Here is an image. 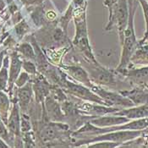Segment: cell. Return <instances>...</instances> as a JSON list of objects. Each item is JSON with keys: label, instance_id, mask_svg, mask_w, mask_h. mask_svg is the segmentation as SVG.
Returning a JSON list of instances; mask_svg holds the SVG:
<instances>
[{"label": "cell", "instance_id": "1", "mask_svg": "<svg viewBox=\"0 0 148 148\" xmlns=\"http://www.w3.org/2000/svg\"><path fill=\"white\" fill-rule=\"evenodd\" d=\"M143 130H118V131H112L108 132L105 134H101L98 136H91V138L80 140L75 142L74 146L78 147L84 144H90L99 141H114V142H119L123 144V142H126L129 140H133L138 137L141 136Z\"/></svg>", "mask_w": 148, "mask_h": 148}, {"label": "cell", "instance_id": "2", "mask_svg": "<svg viewBox=\"0 0 148 148\" xmlns=\"http://www.w3.org/2000/svg\"><path fill=\"white\" fill-rule=\"evenodd\" d=\"M59 86L63 88V91L69 93V95L75 96L76 97H79L80 99L91 103L102 104L106 106V103L103 102V99L99 96H97L91 88L89 89V87L85 86L84 85L73 83L72 81L67 80L66 76L62 80Z\"/></svg>", "mask_w": 148, "mask_h": 148}, {"label": "cell", "instance_id": "3", "mask_svg": "<svg viewBox=\"0 0 148 148\" xmlns=\"http://www.w3.org/2000/svg\"><path fill=\"white\" fill-rule=\"evenodd\" d=\"M97 96H99L103 102L106 103V106L109 107H119L123 108H131L136 106L130 98L122 95L120 92H114V91H107L103 88L100 85L94 84L91 88Z\"/></svg>", "mask_w": 148, "mask_h": 148}, {"label": "cell", "instance_id": "4", "mask_svg": "<svg viewBox=\"0 0 148 148\" xmlns=\"http://www.w3.org/2000/svg\"><path fill=\"white\" fill-rule=\"evenodd\" d=\"M90 77L92 82L100 86H111L115 84V75L114 71L103 68L98 63L90 62Z\"/></svg>", "mask_w": 148, "mask_h": 148}, {"label": "cell", "instance_id": "5", "mask_svg": "<svg viewBox=\"0 0 148 148\" xmlns=\"http://www.w3.org/2000/svg\"><path fill=\"white\" fill-rule=\"evenodd\" d=\"M115 72L129 78L131 82L135 83L139 87L148 89V65L138 69L126 68L119 71L115 70Z\"/></svg>", "mask_w": 148, "mask_h": 148}, {"label": "cell", "instance_id": "6", "mask_svg": "<svg viewBox=\"0 0 148 148\" xmlns=\"http://www.w3.org/2000/svg\"><path fill=\"white\" fill-rule=\"evenodd\" d=\"M64 70L71 76L74 80L81 83L82 85L91 88L93 86V82L89 75V73L82 67L78 65H69V66H64Z\"/></svg>", "mask_w": 148, "mask_h": 148}, {"label": "cell", "instance_id": "7", "mask_svg": "<svg viewBox=\"0 0 148 148\" xmlns=\"http://www.w3.org/2000/svg\"><path fill=\"white\" fill-rule=\"evenodd\" d=\"M129 121H130V119L125 116H119L112 114L92 118L89 122L97 127H109L122 125Z\"/></svg>", "mask_w": 148, "mask_h": 148}, {"label": "cell", "instance_id": "8", "mask_svg": "<svg viewBox=\"0 0 148 148\" xmlns=\"http://www.w3.org/2000/svg\"><path fill=\"white\" fill-rule=\"evenodd\" d=\"M113 114L119 115V116H125L126 118L132 119H143L148 118V105H137L136 107H131L127 108L125 109H120L119 111L116 112Z\"/></svg>", "mask_w": 148, "mask_h": 148}, {"label": "cell", "instance_id": "9", "mask_svg": "<svg viewBox=\"0 0 148 148\" xmlns=\"http://www.w3.org/2000/svg\"><path fill=\"white\" fill-rule=\"evenodd\" d=\"M122 95L130 98L133 103L137 105H148V89L144 87H137L130 91H119Z\"/></svg>", "mask_w": 148, "mask_h": 148}, {"label": "cell", "instance_id": "10", "mask_svg": "<svg viewBox=\"0 0 148 148\" xmlns=\"http://www.w3.org/2000/svg\"><path fill=\"white\" fill-rule=\"evenodd\" d=\"M51 89L52 86L42 76L37 77L33 85V91L35 92L36 102L43 103V100L48 96Z\"/></svg>", "mask_w": 148, "mask_h": 148}, {"label": "cell", "instance_id": "11", "mask_svg": "<svg viewBox=\"0 0 148 148\" xmlns=\"http://www.w3.org/2000/svg\"><path fill=\"white\" fill-rule=\"evenodd\" d=\"M32 86L31 83H26L18 91V101L22 112H25L32 97Z\"/></svg>", "mask_w": 148, "mask_h": 148}, {"label": "cell", "instance_id": "12", "mask_svg": "<svg viewBox=\"0 0 148 148\" xmlns=\"http://www.w3.org/2000/svg\"><path fill=\"white\" fill-rule=\"evenodd\" d=\"M22 67V62L21 61L17 53H13L11 56V64H10V72L9 76V84H10V91L12 90L14 83L16 81L21 69Z\"/></svg>", "mask_w": 148, "mask_h": 148}, {"label": "cell", "instance_id": "13", "mask_svg": "<svg viewBox=\"0 0 148 148\" xmlns=\"http://www.w3.org/2000/svg\"><path fill=\"white\" fill-rule=\"evenodd\" d=\"M46 105H47V117H49L53 120H62L63 117H64L61 110L60 107L55 101L53 97H46Z\"/></svg>", "mask_w": 148, "mask_h": 148}, {"label": "cell", "instance_id": "14", "mask_svg": "<svg viewBox=\"0 0 148 148\" xmlns=\"http://www.w3.org/2000/svg\"><path fill=\"white\" fill-rule=\"evenodd\" d=\"M8 127H9V130L12 134L19 137L21 123H20V115H19L18 106L15 103H14V108L12 109L11 115H10L9 121H8Z\"/></svg>", "mask_w": 148, "mask_h": 148}, {"label": "cell", "instance_id": "15", "mask_svg": "<svg viewBox=\"0 0 148 148\" xmlns=\"http://www.w3.org/2000/svg\"><path fill=\"white\" fill-rule=\"evenodd\" d=\"M130 63L148 64V44L138 46L136 52L131 57Z\"/></svg>", "mask_w": 148, "mask_h": 148}, {"label": "cell", "instance_id": "16", "mask_svg": "<svg viewBox=\"0 0 148 148\" xmlns=\"http://www.w3.org/2000/svg\"><path fill=\"white\" fill-rule=\"evenodd\" d=\"M9 65V58H5L3 62V67L0 70V90H5L7 86V83L9 82V76H8V70L7 67Z\"/></svg>", "mask_w": 148, "mask_h": 148}, {"label": "cell", "instance_id": "17", "mask_svg": "<svg viewBox=\"0 0 148 148\" xmlns=\"http://www.w3.org/2000/svg\"><path fill=\"white\" fill-rule=\"evenodd\" d=\"M8 108H9V98L0 90V114L2 115V118L4 122H6Z\"/></svg>", "mask_w": 148, "mask_h": 148}, {"label": "cell", "instance_id": "18", "mask_svg": "<svg viewBox=\"0 0 148 148\" xmlns=\"http://www.w3.org/2000/svg\"><path fill=\"white\" fill-rule=\"evenodd\" d=\"M19 51L25 58H27L29 59L36 60V53H35L34 48L29 43H23V44H21L19 47Z\"/></svg>", "mask_w": 148, "mask_h": 148}, {"label": "cell", "instance_id": "19", "mask_svg": "<svg viewBox=\"0 0 148 148\" xmlns=\"http://www.w3.org/2000/svg\"><path fill=\"white\" fill-rule=\"evenodd\" d=\"M139 1L142 5L143 10H144V14H145V19H146V24H147V27H146L147 30L145 32V36H144L143 39L139 42V45H141V44H144L146 42H148V4L146 2V0H139Z\"/></svg>", "mask_w": 148, "mask_h": 148}, {"label": "cell", "instance_id": "20", "mask_svg": "<svg viewBox=\"0 0 148 148\" xmlns=\"http://www.w3.org/2000/svg\"><path fill=\"white\" fill-rule=\"evenodd\" d=\"M121 143L114 142V141H99L95 142L93 145H88V147H98V148H114L120 147Z\"/></svg>", "mask_w": 148, "mask_h": 148}, {"label": "cell", "instance_id": "21", "mask_svg": "<svg viewBox=\"0 0 148 148\" xmlns=\"http://www.w3.org/2000/svg\"><path fill=\"white\" fill-rule=\"evenodd\" d=\"M22 67L26 72H28L30 74H32V75L36 74V66H35L34 64L32 62H31V61H24V62H22Z\"/></svg>", "mask_w": 148, "mask_h": 148}, {"label": "cell", "instance_id": "22", "mask_svg": "<svg viewBox=\"0 0 148 148\" xmlns=\"http://www.w3.org/2000/svg\"><path fill=\"white\" fill-rule=\"evenodd\" d=\"M28 80H29V75H28V74H26V73H21V75H20V77L17 78L15 83H16L17 86L22 87L23 86H25L28 82Z\"/></svg>", "mask_w": 148, "mask_h": 148}, {"label": "cell", "instance_id": "23", "mask_svg": "<svg viewBox=\"0 0 148 148\" xmlns=\"http://www.w3.org/2000/svg\"><path fill=\"white\" fill-rule=\"evenodd\" d=\"M21 130L24 132H28L31 130V124L30 121L28 119V118L26 117V115L23 114L22 118H21Z\"/></svg>", "mask_w": 148, "mask_h": 148}, {"label": "cell", "instance_id": "24", "mask_svg": "<svg viewBox=\"0 0 148 148\" xmlns=\"http://www.w3.org/2000/svg\"><path fill=\"white\" fill-rule=\"evenodd\" d=\"M3 54H4V52H0V68H1V65H2V61H3Z\"/></svg>", "mask_w": 148, "mask_h": 148}, {"label": "cell", "instance_id": "25", "mask_svg": "<svg viewBox=\"0 0 148 148\" xmlns=\"http://www.w3.org/2000/svg\"><path fill=\"white\" fill-rule=\"evenodd\" d=\"M147 1H148V0H147Z\"/></svg>", "mask_w": 148, "mask_h": 148}]
</instances>
